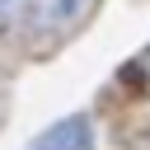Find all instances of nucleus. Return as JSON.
Segmentation results:
<instances>
[{
  "label": "nucleus",
  "instance_id": "nucleus-1",
  "mask_svg": "<svg viewBox=\"0 0 150 150\" xmlns=\"http://www.w3.org/2000/svg\"><path fill=\"white\" fill-rule=\"evenodd\" d=\"M89 0H0V38H38L80 19Z\"/></svg>",
  "mask_w": 150,
  "mask_h": 150
},
{
  "label": "nucleus",
  "instance_id": "nucleus-2",
  "mask_svg": "<svg viewBox=\"0 0 150 150\" xmlns=\"http://www.w3.org/2000/svg\"><path fill=\"white\" fill-rule=\"evenodd\" d=\"M33 150H94V127L89 117H61L33 141Z\"/></svg>",
  "mask_w": 150,
  "mask_h": 150
},
{
  "label": "nucleus",
  "instance_id": "nucleus-3",
  "mask_svg": "<svg viewBox=\"0 0 150 150\" xmlns=\"http://www.w3.org/2000/svg\"><path fill=\"white\" fill-rule=\"evenodd\" d=\"M136 70H141V75H145V80H150V47H145V52H141V61H136Z\"/></svg>",
  "mask_w": 150,
  "mask_h": 150
}]
</instances>
